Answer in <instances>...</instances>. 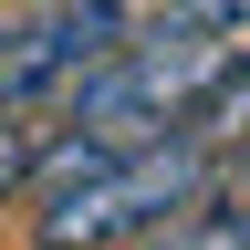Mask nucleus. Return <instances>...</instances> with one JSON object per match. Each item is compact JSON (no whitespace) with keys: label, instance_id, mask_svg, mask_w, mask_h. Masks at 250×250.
<instances>
[{"label":"nucleus","instance_id":"1","mask_svg":"<svg viewBox=\"0 0 250 250\" xmlns=\"http://www.w3.org/2000/svg\"><path fill=\"white\" fill-rule=\"evenodd\" d=\"M219 198V146L198 125L156 146H73L52 136V167H42V198H31V250H136L156 240L167 219L208 208Z\"/></svg>","mask_w":250,"mask_h":250},{"label":"nucleus","instance_id":"2","mask_svg":"<svg viewBox=\"0 0 250 250\" xmlns=\"http://www.w3.org/2000/svg\"><path fill=\"white\" fill-rule=\"evenodd\" d=\"M136 42L125 0H31V11L0 21V115H31V104H62L94 62H115Z\"/></svg>","mask_w":250,"mask_h":250},{"label":"nucleus","instance_id":"3","mask_svg":"<svg viewBox=\"0 0 250 250\" xmlns=\"http://www.w3.org/2000/svg\"><path fill=\"white\" fill-rule=\"evenodd\" d=\"M42 167H52V136H42L31 115H0V208H31Z\"/></svg>","mask_w":250,"mask_h":250},{"label":"nucleus","instance_id":"4","mask_svg":"<svg viewBox=\"0 0 250 250\" xmlns=\"http://www.w3.org/2000/svg\"><path fill=\"white\" fill-rule=\"evenodd\" d=\"M156 21H177V31H229V42H250V0H167Z\"/></svg>","mask_w":250,"mask_h":250}]
</instances>
